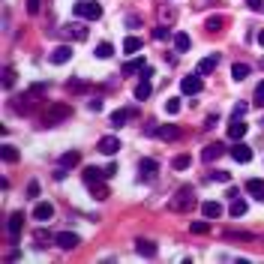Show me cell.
Returning a JSON list of instances; mask_svg holds the SVG:
<instances>
[{
    "label": "cell",
    "mask_w": 264,
    "mask_h": 264,
    "mask_svg": "<svg viewBox=\"0 0 264 264\" xmlns=\"http://www.w3.org/2000/svg\"><path fill=\"white\" fill-rule=\"evenodd\" d=\"M195 204H198V198H195V189L192 186H180L177 192H174V198L168 201V207L174 210V213H189Z\"/></svg>",
    "instance_id": "cell-1"
},
{
    "label": "cell",
    "mask_w": 264,
    "mask_h": 264,
    "mask_svg": "<svg viewBox=\"0 0 264 264\" xmlns=\"http://www.w3.org/2000/svg\"><path fill=\"white\" fill-rule=\"evenodd\" d=\"M69 117H72V108H69L66 102H54V105H48V108L42 111L39 123H42V126H57V123H63Z\"/></svg>",
    "instance_id": "cell-2"
},
{
    "label": "cell",
    "mask_w": 264,
    "mask_h": 264,
    "mask_svg": "<svg viewBox=\"0 0 264 264\" xmlns=\"http://www.w3.org/2000/svg\"><path fill=\"white\" fill-rule=\"evenodd\" d=\"M42 93H45V84H33V87H27V93H21V102H12V108L18 114H30L33 102H36V96H42Z\"/></svg>",
    "instance_id": "cell-3"
},
{
    "label": "cell",
    "mask_w": 264,
    "mask_h": 264,
    "mask_svg": "<svg viewBox=\"0 0 264 264\" xmlns=\"http://www.w3.org/2000/svg\"><path fill=\"white\" fill-rule=\"evenodd\" d=\"M75 18H84V21H99L102 18V6L93 3V0H78V3L72 6Z\"/></svg>",
    "instance_id": "cell-4"
},
{
    "label": "cell",
    "mask_w": 264,
    "mask_h": 264,
    "mask_svg": "<svg viewBox=\"0 0 264 264\" xmlns=\"http://www.w3.org/2000/svg\"><path fill=\"white\" fill-rule=\"evenodd\" d=\"M156 171H159V162L150 159V156H144V159L138 162V177H141V180H153Z\"/></svg>",
    "instance_id": "cell-5"
},
{
    "label": "cell",
    "mask_w": 264,
    "mask_h": 264,
    "mask_svg": "<svg viewBox=\"0 0 264 264\" xmlns=\"http://www.w3.org/2000/svg\"><path fill=\"white\" fill-rule=\"evenodd\" d=\"M201 75L195 72V75H186V78H180V90L186 93V96H195V93H201Z\"/></svg>",
    "instance_id": "cell-6"
},
{
    "label": "cell",
    "mask_w": 264,
    "mask_h": 264,
    "mask_svg": "<svg viewBox=\"0 0 264 264\" xmlns=\"http://www.w3.org/2000/svg\"><path fill=\"white\" fill-rule=\"evenodd\" d=\"M96 147H99V153H105V156H114L123 144H120V138H117V135H102Z\"/></svg>",
    "instance_id": "cell-7"
},
{
    "label": "cell",
    "mask_w": 264,
    "mask_h": 264,
    "mask_svg": "<svg viewBox=\"0 0 264 264\" xmlns=\"http://www.w3.org/2000/svg\"><path fill=\"white\" fill-rule=\"evenodd\" d=\"M81 180H84L87 189H90V186H96V183L105 180V171H102V168H93V165H87V168L81 171Z\"/></svg>",
    "instance_id": "cell-8"
},
{
    "label": "cell",
    "mask_w": 264,
    "mask_h": 264,
    "mask_svg": "<svg viewBox=\"0 0 264 264\" xmlns=\"http://www.w3.org/2000/svg\"><path fill=\"white\" fill-rule=\"evenodd\" d=\"M54 66H63V63H69L72 60V45H57L54 51H51V57H48Z\"/></svg>",
    "instance_id": "cell-9"
},
{
    "label": "cell",
    "mask_w": 264,
    "mask_h": 264,
    "mask_svg": "<svg viewBox=\"0 0 264 264\" xmlns=\"http://www.w3.org/2000/svg\"><path fill=\"white\" fill-rule=\"evenodd\" d=\"M246 123H243V117H237V114H231V123H228V138H234V141H240V138L246 135Z\"/></svg>",
    "instance_id": "cell-10"
},
{
    "label": "cell",
    "mask_w": 264,
    "mask_h": 264,
    "mask_svg": "<svg viewBox=\"0 0 264 264\" xmlns=\"http://www.w3.org/2000/svg\"><path fill=\"white\" fill-rule=\"evenodd\" d=\"M33 219H39V222H51V219H54V204L39 201L36 207H33Z\"/></svg>",
    "instance_id": "cell-11"
},
{
    "label": "cell",
    "mask_w": 264,
    "mask_h": 264,
    "mask_svg": "<svg viewBox=\"0 0 264 264\" xmlns=\"http://www.w3.org/2000/svg\"><path fill=\"white\" fill-rule=\"evenodd\" d=\"M228 153H231V159H234V162H249V159H252V147H249V144H243V141H237Z\"/></svg>",
    "instance_id": "cell-12"
},
{
    "label": "cell",
    "mask_w": 264,
    "mask_h": 264,
    "mask_svg": "<svg viewBox=\"0 0 264 264\" xmlns=\"http://www.w3.org/2000/svg\"><path fill=\"white\" fill-rule=\"evenodd\" d=\"M201 216L210 219V222L219 219V216H222V204H219V201H201Z\"/></svg>",
    "instance_id": "cell-13"
},
{
    "label": "cell",
    "mask_w": 264,
    "mask_h": 264,
    "mask_svg": "<svg viewBox=\"0 0 264 264\" xmlns=\"http://www.w3.org/2000/svg\"><path fill=\"white\" fill-rule=\"evenodd\" d=\"M21 228H24V213L18 210V213H12V216H9V222H6V231H9V237L15 240V237L21 234Z\"/></svg>",
    "instance_id": "cell-14"
},
{
    "label": "cell",
    "mask_w": 264,
    "mask_h": 264,
    "mask_svg": "<svg viewBox=\"0 0 264 264\" xmlns=\"http://www.w3.org/2000/svg\"><path fill=\"white\" fill-rule=\"evenodd\" d=\"M135 252H138V255H144V258H156L159 246H156L153 240H135Z\"/></svg>",
    "instance_id": "cell-15"
},
{
    "label": "cell",
    "mask_w": 264,
    "mask_h": 264,
    "mask_svg": "<svg viewBox=\"0 0 264 264\" xmlns=\"http://www.w3.org/2000/svg\"><path fill=\"white\" fill-rule=\"evenodd\" d=\"M135 117H138L135 108H117V111L111 114V126H123L126 120H135Z\"/></svg>",
    "instance_id": "cell-16"
},
{
    "label": "cell",
    "mask_w": 264,
    "mask_h": 264,
    "mask_svg": "<svg viewBox=\"0 0 264 264\" xmlns=\"http://www.w3.org/2000/svg\"><path fill=\"white\" fill-rule=\"evenodd\" d=\"M222 153H225V144L213 141V144H207V147L201 150V159H204V162H213V159H219Z\"/></svg>",
    "instance_id": "cell-17"
},
{
    "label": "cell",
    "mask_w": 264,
    "mask_h": 264,
    "mask_svg": "<svg viewBox=\"0 0 264 264\" xmlns=\"http://www.w3.org/2000/svg\"><path fill=\"white\" fill-rule=\"evenodd\" d=\"M78 243H81V237H78V234H72V231L57 234V246H60V249H75Z\"/></svg>",
    "instance_id": "cell-18"
},
{
    "label": "cell",
    "mask_w": 264,
    "mask_h": 264,
    "mask_svg": "<svg viewBox=\"0 0 264 264\" xmlns=\"http://www.w3.org/2000/svg\"><path fill=\"white\" fill-rule=\"evenodd\" d=\"M144 66H147L144 57H132V60H126V63L120 66V72H123V75H132V72H141Z\"/></svg>",
    "instance_id": "cell-19"
},
{
    "label": "cell",
    "mask_w": 264,
    "mask_h": 264,
    "mask_svg": "<svg viewBox=\"0 0 264 264\" xmlns=\"http://www.w3.org/2000/svg\"><path fill=\"white\" fill-rule=\"evenodd\" d=\"M156 135H159L162 141H177V138H180V129H177V126H171V123H165V126L156 129Z\"/></svg>",
    "instance_id": "cell-20"
},
{
    "label": "cell",
    "mask_w": 264,
    "mask_h": 264,
    "mask_svg": "<svg viewBox=\"0 0 264 264\" xmlns=\"http://www.w3.org/2000/svg\"><path fill=\"white\" fill-rule=\"evenodd\" d=\"M216 66H219V57H216V54H210V57H204V60L198 63V69H195V72H198V75H210Z\"/></svg>",
    "instance_id": "cell-21"
},
{
    "label": "cell",
    "mask_w": 264,
    "mask_h": 264,
    "mask_svg": "<svg viewBox=\"0 0 264 264\" xmlns=\"http://www.w3.org/2000/svg\"><path fill=\"white\" fill-rule=\"evenodd\" d=\"M189 45H192L189 33H174V51H180V54H186V51H189Z\"/></svg>",
    "instance_id": "cell-22"
},
{
    "label": "cell",
    "mask_w": 264,
    "mask_h": 264,
    "mask_svg": "<svg viewBox=\"0 0 264 264\" xmlns=\"http://www.w3.org/2000/svg\"><path fill=\"white\" fill-rule=\"evenodd\" d=\"M150 93H153V87H150V78H141L138 81V87H135V99H150Z\"/></svg>",
    "instance_id": "cell-23"
},
{
    "label": "cell",
    "mask_w": 264,
    "mask_h": 264,
    "mask_svg": "<svg viewBox=\"0 0 264 264\" xmlns=\"http://www.w3.org/2000/svg\"><path fill=\"white\" fill-rule=\"evenodd\" d=\"M246 192H252V195L261 201L264 198V180H258V177H252V180H246Z\"/></svg>",
    "instance_id": "cell-24"
},
{
    "label": "cell",
    "mask_w": 264,
    "mask_h": 264,
    "mask_svg": "<svg viewBox=\"0 0 264 264\" xmlns=\"http://www.w3.org/2000/svg\"><path fill=\"white\" fill-rule=\"evenodd\" d=\"M204 27H207L210 33H219V30L225 27V15H210V18L204 21Z\"/></svg>",
    "instance_id": "cell-25"
},
{
    "label": "cell",
    "mask_w": 264,
    "mask_h": 264,
    "mask_svg": "<svg viewBox=\"0 0 264 264\" xmlns=\"http://www.w3.org/2000/svg\"><path fill=\"white\" fill-rule=\"evenodd\" d=\"M123 51H126V54H138V51H141V39H138V36H126V39H123Z\"/></svg>",
    "instance_id": "cell-26"
},
{
    "label": "cell",
    "mask_w": 264,
    "mask_h": 264,
    "mask_svg": "<svg viewBox=\"0 0 264 264\" xmlns=\"http://www.w3.org/2000/svg\"><path fill=\"white\" fill-rule=\"evenodd\" d=\"M231 78H234V81L249 78V66H246V63H234V66H231Z\"/></svg>",
    "instance_id": "cell-27"
},
{
    "label": "cell",
    "mask_w": 264,
    "mask_h": 264,
    "mask_svg": "<svg viewBox=\"0 0 264 264\" xmlns=\"http://www.w3.org/2000/svg\"><path fill=\"white\" fill-rule=\"evenodd\" d=\"M111 54H114V45H111V42H99V45H96V57H99V60H108Z\"/></svg>",
    "instance_id": "cell-28"
},
{
    "label": "cell",
    "mask_w": 264,
    "mask_h": 264,
    "mask_svg": "<svg viewBox=\"0 0 264 264\" xmlns=\"http://www.w3.org/2000/svg\"><path fill=\"white\" fill-rule=\"evenodd\" d=\"M171 165L177 168V171H183V168L192 165V156H189V153H180V156H174V159H171Z\"/></svg>",
    "instance_id": "cell-29"
},
{
    "label": "cell",
    "mask_w": 264,
    "mask_h": 264,
    "mask_svg": "<svg viewBox=\"0 0 264 264\" xmlns=\"http://www.w3.org/2000/svg\"><path fill=\"white\" fill-rule=\"evenodd\" d=\"M90 192H93V198H96V201H105V198L111 195V189L105 186V183H96V186H90Z\"/></svg>",
    "instance_id": "cell-30"
},
{
    "label": "cell",
    "mask_w": 264,
    "mask_h": 264,
    "mask_svg": "<svg viewBox=\"0 0 264 264\" xmlns=\"http://www.w3.org/2000/svg\"><path fill=\"white\" fill-rule=\"evenodd\" d=\"M228 210H231V216L237 219V216L246 213V201H243V198H231V207H228Z\"/></svg>",
    "instance_id": "cell-31"
},
{
    "label": "cell",
    "mask_w": 264,
    "mask_h": 264,
    "mask_svg": "<svg viewBox=\"0 0 264 264\" xmlns=\"http://www.w3.org/2000/svg\"><path fill=\"white\" fill-rule=\"evenodd\" d=\"M69 33H72L75 39H87V27H84L81 21H72V24H69Z\"/></svg>",
    "instance_id": "cell-32"
},
{
    "label": "cell",
    "mask_w": 264,
    "mask_h": 264,
    "mask_svg": "<svg viewBox=\"0 0 264 264\" xmlns=\"http://www.w3.org/2000/svg\"><path fill=\"white\" fill-rule=\"evenodd\" d=\"M78 159H81L78 150H69V153H63V156H60V165H63V168H66V165H78Z\"/></svg>",
    "instance_id": "cell-33"
},
{
    "label": "cell",
    "mask_w": 264,
    "mask_h": 264,
    "mask_svg": "<svg viewBox=\"0 0 264 264\" xmlns=\"http://www.w3.org/2000/svg\"><path fill=\"white\" fill-rule=\"evenodd\" d=\"M189 231H192V234H207V231H210V219H207V222H192Z\"/></svg>",
    "instance_id": "cell-34"
},
{
    "label": "cell",
    "mask_w": 264,
    "mask_h": 264,
    "mask_svg": "<svg viewBox=\"0 0 264 264\" xmlns=\"http://www.w3.org/2000/svg\"><path fill=\"white\" fill-rule=\"evenodd\" d=\"M15 159H18V150L9 147V144H3V162H15Z\"/></svg>",
    "instance_id": "cell-35"
},
{
    "label": "cell",
    "mask_w": 264,
    "mask_h": 264,
    "mask_svg": "<svg viewBox=\"0 0 264 264\" xmlns=\"http://www.w3.org/2000/svg\"><path fill=\"white\" fill-rule=\"evenodd\" d=\"M210 180H219V183H228V180H231V174H228V171H210Z\"/></svg>",
    "instance_id": "cell-36"
},
{
    "label": "cell",
    "mask_w": 264,
    "mask_h": 264,
    "mask_svg": "<svg viewBox=\"0 0 264 264\" xmlns=\"http://www.w3.org/2000/svg\"><path fill=\"white\" fill-rule=\"evenodd\" d=\"M168 36H171V30H168V27H153V39H159V42H162V39H168Z\"/></svg>",
    "instance_id": "cell-37"
},
{
    "label": "cell",
    "mask_w": 264,
    "mask_h": 264,
    "mask_svg": "<svg viewBox=\"0 0 264 264\" xmlns=\"http://www.w3.org/2000/svg\"><path fill=\"white\" fill-rule=\"evenodd\" d=\"M12 84H15V69L6 66V72H3V87H12Z\"/></svg>",
    "instance_id": "cell-38"
},
{
    "label": "cell",
    "mask_w": 264,
    "mask_h": 264,
    "mask_svg": "<svg viewBox=\"0 0 264 264\" xmlns=\"http://www.w3.org/2000/svg\"><path fill=\"white\" fill-rule=\"evenodd\" d=\"M165 111H168V114H177V111H180V99H168V102H165Z\"/></svg>",
    "instance_id": "cell-39"
},
{
    "label": "cell",
    "mask_w": 264,
    "mask_h": 264,
    "mask_svg": "<svg viewBox=\"0 0 264 264\" xmlns=\"http://www.w3.org/2000/svg\"><path fill=\"white\" fill-rule=\"evenodd\" d=\"M36 195H39V183L30 180V183H27V198H36Z\"/></svg>",
    "instance_id": "cell-40"
},
{
    "label": "cell",
    "mask_w": 264,
    "mask_h": 264,
    "mask_svg": "<svg viewBox=\"0 0 264 264\" xmlns=\"http://www.w3.org/2000/svg\"><path fill=\"white\" fill-rule=\"evenodd\" d=\"M255 105H264V81L255 87Z\"/></svg>",
    "instance_id": "cell-41"
},
{
    "label": "cell",
    "mask_w": 264,
    "mask_h": 264,
    "mask_svg": "<svg viewBox=\"0 0 264 264\" xmlns=\"http://www.w3.org/2000/svg\"><path fill=\"white\" fill-rule=\"evenodd\" d=\"M27 12L30 15H39V0H27Z\"/></svg>",
    "instance_id": "cell-42"
},
{
    "label": "cell",
    "mask_w": 264,
    "mask_h": 264,
    "mask_svg": "<svg viewBox=\"0 0 264 264\" xmlns=\"http://www.w3.org/2000/svg\"><path fill=\"white\" fill-rule=\"evenodd\" d=\"M216 123H219V117H216V114H210V117L204 120V129H213V126H216Z\"/></svg>",
    "instance_id": "cell-43"
},
{
    "label": "cell",
    "mask_w": 264,
    "mask_h": 264,
    "mask_svg": "<svg viewBox=\"0 0 264 264\" xmlns=\"http://www.w3.org/2000/svg\"><path fill=\"white\" fill-rule=\"evenodd\" d=\"M87 108H90V111H102V99H90V102H87Z\"/></svg>",
    "instance_id": "cell-44"
},
{
    "label": "cell",
    "mask_w": 264,
    "mask_h": 264,
    "mask_svg": "<svg viewBox=\"0 0 264 264\" xmlns=\"http://www.w3.org/2000/svg\"><path fill=\"white\" fill-rule=\"evenodd\" d=\"M246 108H249L246 102H237V105H234V114H237V117H243V114H246Z\"/></svg>",
    "instance_id": "cell-45"
},
{
    "label": "cell",
    "mask_w": 264,
    "mask_h": 264,
    "mask_svg": "<svg viewBox=\"0 0 264 264\" xmlns=\"http://www.w3.org/2000/svg\"><path fill=\"white\" fill-rule=\"evenodd\" d=\"M249 9H252V12H261V9H264V0H249Z\"/></svg>",
    "instance_id": "cell-46"
},
{
    "label": "cell",
    "mask_w": 264,
    "mask_h": 264,
    "mask_svg": "<svg viewBox=\"0 0 264 264\" xmlns=\"http://www.w3.org/2000/svg\"><path fill=\"white\" fill-rule=\"evenodd\" d=\"M66 87H69L72 93H81V90H84V84H81V81H72V84H66Z\"/></svg>",
    "instance_id": "cell-47"
},
{
    "label": "cell",
    "mask_w": 264,
    "mask_h": 264,
    "mask_svg": "<svg viewBox=\"0 0 264 264\" xmlns=\"http://www.w3.org/2000/svg\"><path fill=\"white\" fill-rule=\"evenodd\" d=\"M102 171H105V177H114V174H117V165H105Z\"/></svg>",
    "instance_id": "cell-48"
},
{
    "label": "cell",
    "mask_w": 264,
    "mask_h": 264,
    "mask_svg": "<svg viewBox=\"0 0 264 264\" xmlns=\"http://www.w3.org/2000/svg\"><path fill=\"white\" fill-rule=\"evenodd\" d=\"M225 195H228V198H240V189H237V186H231V189L225 192Z\"/></svg>",
    "instance_id": "cell-49"
},
{
    "label": "cell",
    "mask_w": 264,
    "mask_h": 264,
    "mask_svg": "<svg viewBox=\"0 0 264 264\" xmlns=\"http://www.w3.org/2000/svg\"><path fill=\"white\" fill-rule=\"evenodd\" d=\"M126 24H129V27H138L141 21H138V15H129V18H126Z\"/></svg>",
    "instance_id": "cell-50"
},
{
    "label": "cell",
    "mask_w": 264,
    "mask_h": 264,
    "mask_svg": "<svg viewBox=\"0 0 264 264\" xmlns=\"http://www.w3.org/2000/svg\"><path fill=\"white\" fill-rule=\"evenodd\" d=\"M258 45H261V48H264V30H261V33H258Z\"/></svg>",
    "instance_id": "cell-51"
},
{
    "label": "cell",
    "mask_w": 264,
    "mask_h": 264,
    "mask_svg": "<svg viewBox=\"0 0 264 264\" xmlns=\"http://www.w3.org/2000/svg\"><path fill=\"white\" fill-rule=\"evenodd\" d=\"M261 126H264V120H261Z\"/></svg>",
    "instance_id": "cell-52"
},
{
    "label": "cell",
    "mask_w": 264,
    "mask_h": 264,
    "mask_svg": "<svg viewBox=\"0 0 264 264\" xmlns=\"http://www.w3.org/2000/svg\"><path fill=\"white\" fill-rule=\"evenodd\" d=\"M261 66H264V63H261Z\"/></svg>",
    "instance_id": "cell-53"
}]
</instances>
